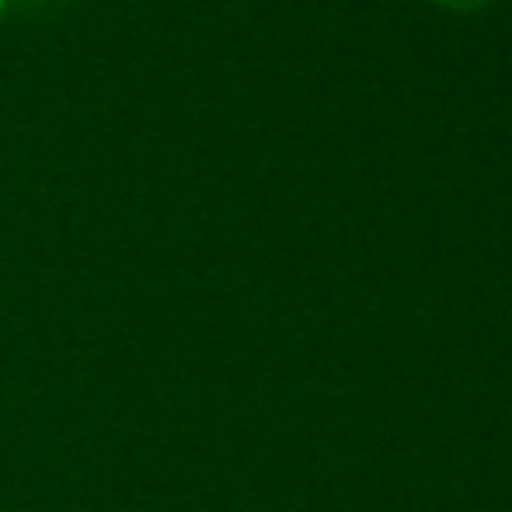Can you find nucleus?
I'll return each mask as SVG.
<instances>
[{
	"mask_svg": "<svg viewBox=\"0 0 512 512\" xmlns=\"http://www.w3.org/2000/svg\"><path fill=\"white\" fill-rule=\"evenodd\" d=\"M439 7H450V11H478V7L492 4V0H432Z\"/></svg>",
	"mask_w": 512,
	"mask_h": 512,
	"instance_id": "obj_1",
	"label": "nucleus"
},
{
	"mask_svg": "<svg viewBox=\"0 0 512 512\" xmlns=\"http://www.w3.org/2000/svg\"><path fill=\"white\" fill-rule=\"evenodd\" d=\"M0 11H4V0H0Z\"/></svg>",
	"mask_w": 512,
	"mask_h": 512,
	"instance_id": "obj_2",
	"label": "nucleus"
}]
</instances>
